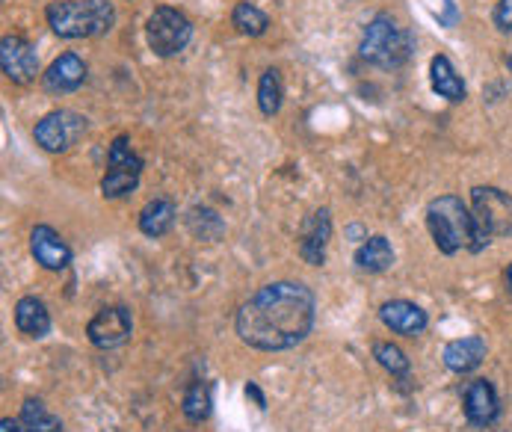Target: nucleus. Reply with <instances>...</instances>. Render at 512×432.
<instances>
[{"label":"nucleus","mask_w":512,"mask_h":432,"mask_svg":"<svg viewBox=\"0 0 512 432\" xmlns=\"http://www.w3.org/2000/svg\"><path fill=\"white\" fill-rule=\"evenodd\" d=\"M234 329L252 350H293L314 329V293L299 282H273L240 305Z\"/></svg>","instance_id":"obj_1"},{"label":"nucleus","mask_w":512,"mask_h":432,"mask_svg":"<svg viewBox=\"0 0 512 432\" xmlns=\"http://www.w3.org/2000/svg\"><path fill=\"white\" fill-rule=\"evenodd\" d=\"M427 225L430 234L444 255H456L462 249L468 252H480L486 249L480 234H477V222L474 214L468 211V205L459 196H439L427 205Z\"/></svg>","instance_id":"obj_2"},{"label":"nucleus","mask_w":512,"mask_h":432,"mask_svg":"<svg viewBox=\"0 0 512 432\" xmlns=\"http://www.w3.org/2000/svg\"><path fill=\"white\" fill-rule=\"evenodd\" d=\"M116 9L110 0H57L48 6V24L60 39H92L113 27Z\"/></svg>","instance_id":"obj_3"},{"label":"nucleus","mask_w":512,"mask_h":432,"mask_svg":"<svg viewBox=\"0 0 512 432\" xmlns=\"http://www.w3.org/2000/svg\"><path fill=\"white\" fill-rule=\"evenodd\" d=\"M359 54L376 69H400L412 57V36L391 15H376L367 24Z\"/></svg>","instance_id":"obj_4"},{"label":"nucleus","mask_w":512,"mask_h":432,"mask_svg":"<svg viewBox=\"0 0 512 432\" xmlns=\"http://www.w3.org/2000/svg\"><path fill=\"white\" fill-rule=\"evenodd\" d=\"M471 214L477 222V234L483 246L495 237H512V196L498 187H474L471 190Z\"/></svg>","instance_id":"obj_5"},{"label":"nucleus","mask_w":512,"mask_h":432,"mask_svg":"<svg viewBox=\"0 0 512 432\" xmlns=\"http://www.w3.org/2000/svg\"><path fill=\"white\" fill-rule=\"evenodd\" d=\"M146 39L148 48L157 57H175L187 48V42L193 39V24L181 9L172 6H157L148 15L146 24Z\"/></svg>","instance_id":"obj_6"},{"label":"nucleus","mask_w":512,"mask_h":432,"mask_svg":"<svg viewBox=\"0 0 512 432\" xmlns=\"http://www.w3.org/2000/svg\"><path fill=\"white\" fill-rule=\"evenodd\" d=\"M143 175V157L131 148L128 137H116L107 154V172L101 178L104 199H122L137 190Z\"/></svg>","instance_id":"obj_7"},{"label":"nucleus","mask_w":512,"mask_h":432,"mask_svg":"<svg viewBox=\"0 0 512 432\" xmlns=\"http://www.w3.org/2000/svg\"><path fill=\"white\" fill-rule=\"evenodd\" d=\"M86 134V119L74 110H54L33 128L36 145L48 154H66Z\"/></svg>","instance_id":"obj_8"},{"label":"nucleus","mask_w":512,"mask_h":432,"mask_svg":"<svg viewBox=\"0 0 512 432\" xmlns=\"http://www.w3.org/2000/svg\"><path fill=\"white\" fill-rule=\"evenodd\" d=\"M134 332V320H131V311L122 308V305H107L101 308L89 326H86V335L89 341L98 347V350H113V347H122Z\"/></svg>","instance_id":"obj_9"},{"label":"nucleus","mask_w":512,"mask_h":432,"mask_svg":"<svg viewBox=\"0 0 512 432\" xmlns=\"http://www.w3.org/2000/svg\"><path fill=\"white\" fill-rule=\"evenodd\" d=\"M0 69L12 83H33L39 74L36 48L24 36H3L0 42Z\"/></svg>","instance_id":"obj_10"},{"label":"nucleus","mask_w":512,"mask_h":432,"mask_svg":"<svg viewBox=\"0 0 512 432\" xmlns=\"http://www.w3.org/2000/svg\"><path fill=\"white\" fill-rule=\"evenodd\" d=\"M329 237H332V214L326 208L305 216V222L299 228V255H302V261L311 264V267H320L326 261Z\"/></svg>","instance_id":"obj_11"},{"label":"nucleus","mask_w":512,"mask_h":432,"mask_svg":"<svg viewBox=\"0 0 512 432\" xmlns=\"http://www.w3.org/2000/svg\"><path fill=\"white\" fill-rule=\"evenodd\" d=\"M462 409L465 418L474 427H492L501 415V403H498V391L489 379H474L468 382L465 394H462Z\"/></svg>","instance_id":"obj_12"},{"label":"nucleus","mask_w":512,"mask_h":432,"mask_svg":"<svg viewBox=\"0 0 512 432\" xmlns=\"http://www.w3.org/2000/svg\"><path fill=\"white\" fill-rule=\"evenodd\" d=\"M30 252L36 258V264H42L51 273H60L72 264V249L66 246V240L51 228V225H36L30 234Z\"/></svg>","instance_id":"obj_13"},{"label":"nucleus","mask_w":512,"mask_h":432,"mask_svg":"<svg viewBox=\"0 0 512 432\" xmlns=\"http://www.w3.org/2000/svg\"><path fill=\"white\" fill-rule=\"evenodd\" d=\"M379 320L397 332V335H406V338H415L421 335L427 326H430V317L424 308H418L415 302H406V299H391L379 308Z\"/></svg>","instance_id":"obj_14"},{"label":"nucleus","mask_w":512,"mask_h":432,"mask_svg":"<svg viewBox=\"0 0 512 432\" xmlns=\"http://www.w3.org/2000/svg\"><path fill=\"white\" fill-rule=\"evenodd\" d=\"M42 83L51 95L74 92L86 83V63L77 54H63L48 66V72L42 74Z\"/></svg>","instance_id":"obj_15"},{"label":"nucleus","mask_w":512,"mask_h":432,"mask_svg":"<svg viewBox=\"0 0 512 432\" xmlns=\"http://www.w3.org/2000/svg\"><path fill=\"white\" fill-rule=\"evenodd\" d=\"M483 359H486V341L480 335L459 338V341H450L444 347V364L453 373H471L483 364Z\"/></svg>","instance_id":"obj_16"},{"label":"nucleus","mask_w":512,"mask_h":432,"mask_svg":"<svg viewBox=\"0 0 512 432\" xmlns=\"http://www.w3.org/2000/svg\"><path fill=\"white\" fill-rule=\"evenodd\" d=\"M15 326L27 338H45L51 332V314H48L45 302L36 299V296L18 299V305H15Z\"/></svg>","instance_id":"obj_17"},{"label":"nucleus","mask_w":512,"mask_h":432,"mask_svg":"<svg viewBox=\"0 0 512 432\" xmlns=\"http://www.w3.org/2000/svg\"><path fill=\"white\" fill-rule=\"evenodd\" d=\"M391 264H394V249L382 234L365 237V243L356 249V267L365 273H385Z\"/></svg>","instance_id":"obj_18"},{"label":"nucleus","mask_w":512,"mask_h":432,"mask_svg":"<svg viewBox=\"0 0 512 432\" xmlns=\"http://www.w3.org/2000/svg\"><path fill=\"white\" fill-rule=\"evenodd\" d=\"M430 83L447 101H462L465 98V83H462V77L456 74L453 63L444 54H436L433 63H430Z\"/></svg>","instance_id":"obj_19"},{"label":"nucleus","mask_w":512,"mask_h":432,"mask_svg":"<svg viewBox=\"0 0 512 432\" xmlns=\"http://www.w3.org/2000/svg\"><path fill=\"white\" fill-rule=\"evenodd\" d=\"M175 205L169 199H154L140 211V231L146 237H163L172 225H175Z\"/></svg>","instance_id":"obj_20"},{"label":"nucleus","mask_w":512,"mask_h":432,"mask_svg":"<svg viewBox=\"0 0 512 432\" xmlns=\"http://www.w3.org/2000/svg\"><path fill=\"white\" fill-rule=\"evenodd\" d=\"M211 406H214V400H211V385L208 382H193L187 388V394H184V403H181L184 418L193 421V424L208 421L211 418Z\"/></svg>","instance_id":"obj_21"},{"label":"nucleus","mask_w":512,"mask_h":432,"mask_svg":"<svg viewBox=\"0 0 512 432\" xmlns=\"http://www.w3.org/2000/svg\"><path fill=\"white\" fill-rule=\"evenodd\" d=\"M231 24L243 33V36H264L270 27V18L249 0H240L231 12Z\"/></svg>","instance_id":"obj_22"},{"label":"nucleus","mask_w":512,"mask_h":432,"mask_svg":"<svg viewBox=\"0 0 512 432\" xmlns=\"http://www.w3.org/2000/svg\"><path fill=\"white\" fill-rule=\"evenodd\" d=\"M18 421L27 427V432H63V421L51 415L42 400H24Z\"/></svg>","instance_id":"obj_23"},{"label":"nucleus","mask_w":512,"mask_h":432,"mask_svg":"<svg viewBox=\"0 0 512 432\" xmlns=\"http://www.w3.org/2000/svg\"><path fill=\"white\" fill-rule=\"evenodd\" d=\"M258 107L264 116H276L282 110V77L276 69H267L258 83Z\"/></svg>","instance_id":"obj_24"},{"label":"nucleus","mask_w":512,"mask_h":432,"mask_svg":"<svg viewBox=\"0 0 512 432\" xmlns=\"http://www.w3.org/2000/svg\"><path fill=\"white\" fill-rule=\"evenodd\" d=\"M373 359L379 361L391 376H406L409 373V359L397 344H373Z\"/></svg>","instance_id":"obj_25"},{"label":"nucleus","mask_w":512,"mask_h":432,"mask_svg":"<svg viewBox=\"0 0 512 432\" xmlns=\"http://www.w3.org/2000/svg\"><path fill=\"white\" fill-rule=\"evenodd\" d=\"M187 222H190V228H193V234L196 237H202L205 240V225H214V228H222V219L214 211H208V208H193L190 216H187Z\"/></svg>","instance_id":"obj_26"},{"label":"nucleus","mask_w":512,"mask_h":432,"mask_svg":"<svg viewBox=\"0 0 512 432\" xmlns=\"http://www.w3.org/2000/svg\"><path fill=\"white\" fill-rule=\"evenodd\" d=\"M495 24L501 27V30H512V0H501L498 6H495Z\"/></svg>","instance_id":"obj_27"},{"label":"nucleus","mask_w":512,"mask_h":432,"mask_svg":"<svg viewBox=\"0 0 512 432\" xmlns=\"http://www.w3.org/2000/svg\"><path fill=\"white\" fill-rule=\"evenodd\" d=\"M246 397H252V400L258 403V409H264V406H267V400H264V394H261V388H258L255 382H249V385H246Z\"/></svg>","instance_id":"obj_28"},{"label":"nucleus","mask_w":512,"mask_h":432,"mask_svg":"<svg viewBox=\"0 0 512 432\" xmlns=\"http://www.w3.org/2000/svg\"><path fill=\"white\" fill-rule=\"evenodd\" d=\"M0 432H27V427L21 421H12V418H3L0 421Z\"/></svg>","instance_id":"obj_29"},{"label":"nucleus","mask_w":512,"mask_h":432,"mask_svg":"<svg viewBox=\"0 0 512 432\" xmlns=\"http://www.w3.org/2000/svg\"><path fill=\"white\" fill-rule=\"evenodd\" d=\"M507 288H510L512 293V264H510V270H507Z\"/></svg>","instance_id":"obj_30"},{"label":"nucleus","mask_w":512,"mask_h":432,"mask_svg":"<svg viewBox=\"0 0 512 432\" xmlns=\"http://www.w3.org/2000/svg\"><path fill=\"white\" fill-rule=\"evenodd\" d=\"M507 66H510V72H512V54H510V60H507Z\"/></svg>","instance_id":"obj_31"}]
</instances>
